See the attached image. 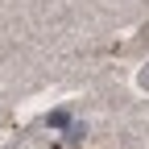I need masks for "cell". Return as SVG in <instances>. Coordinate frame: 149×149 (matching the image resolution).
<instances>
[{"label":"cell","instance_id":"1","mask_svg":"<svg viewBox=\"0 0 149 149\" xmlns=\"http://www.w3.org/2000/svg\"><path fill=\"white\" fill-rule=\"evenodd\" d=\"M46 124H54V128H70V112H54V116H46Z\"/></svg>","mask_w":149,"mask_h":149},{"label":"cell","instance_id":"2","mask_svg":"<svg viewBox=\"0 0 149 149\" xmlns=\"http://www.w3.org/2000/svg\"><path fill=\"white\" fill-rule=\"evenodd\" d=\"M137 83H141V87H149V70H141V79H137Z\"/></svg>","mask_w":149,"mask_h":149}]
</instances>
